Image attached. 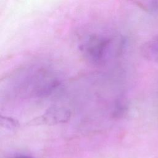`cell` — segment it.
<instances>
[{
	"mask_svg": "<svg viewBox=\"0 0 158 158\" xmlns=\"http://www.w3.org/2000/svg\"><path fill=\"white\" fill-rule=\"evenodd\" d=\"M127 40L120 34L91 32L79 40L78 49L84 59L96 66L104 65L125 51Z\"/></svg>",
	"mask_w": 158,
	"mask_h": 158,
	"instance_id": "obj_1",
	"label": "cell"
},
{
	"mask_svg": "<svg viewBox=\"0 0 158 158\" xmlns=\"http://www.w3.org/2000/svg\"><path fill=\"white\" fill-rule=\"evenodd\" d=\"M10 158H32V157H30V156H27V155L18 154V155L14 156L11 157Z\"/></svg>",
	"mask_w": 158,
	"mask_h": 158,
	"instance_id": "obj_6",
	"label": "cell"
},
{
	"mask_svg": "<svg viewBox=\"0 0 158 158\" xmlns=\"http://www.w3.org/2000/svg\"><path fill=\"white\" fill-rule=\"evenodd\" d=\"M71 117L69 109L64 106L50 107L40 117L35 119V124L54 125L67 122Z\"/></svg>",
	"mask_w": 158,
	"mask_h": 158,
	"instance_id": "obj_2",
	"label": "cell"
},
{
	"mask_svg": "<svg viewBox=\"0 0 158 158\" xmlns=\"http://www.w3.org/2000/svg\"><path fill=\"white\" fill-rule=\"evenodd\" d=\"M141 4L146 10L158 12V0H142Z\"/></svg>",
	"mask_w": 158,
	"mask_h": 158,
	"instance_id": "obj_4",
	"label": "cell"
},
{
	"mask_svg": "<svg viewBox=\"0 0 158 158\" xmlns=\"http://www.w3.org/2000/svg\"><path fill=\"white\" fill-rule=\"evenodd\" d=\"M17 122L11 118L6 117H1V125L4 126L5 128H14L17 126Z\"/></svg>",
	"mask_w": 158,
	"mask_h": 158,
	"instance_id": "obj_5",
	"label": "cell"
},
{
	"mask_svg": "<svg viewBox=\"0 0 158 158\" xmlns=\"http://www.w3.org/2000/svg\"><path fill=\"white\" fill-rule=\"evenodd\" d=\"M141 53L148 60L158 62V35L152 37L143 45Z\"/></svg>",
	"mask_w": 158,
	"mask_h": 158,
	"instance_id": "obj_3",
	"label": "cell"
}]
</instances>
